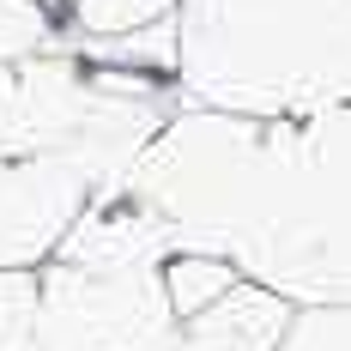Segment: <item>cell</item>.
Wrapping results in <instances>:
<instances>
[{
	"label": "cell",
	"instance_id": "cell-7",
	"mask_svg": "<svg viewBox=\"0 0 351 351\" xmlns=\"http://www.w3.org/2000/svg\"><path fill=\"white\" fill-rule=\"evenodd\" d=\"M176 6H182V0H67V6H61V43L145 31V25L176 19Z\"/></svg>",
	"mask_w": 351,
	"mask_h": 351
},
{
	"label": "cell",
	"instance_id": "cell-12",
	"mask_svg": "<svg viewBox=\"0 0 351 351\" xmlns=\"http://www.w3.org/2000/svg\"><path fill=\"white\" fill-rule=\"evenodd\" d=\"M43 6H55V12H61V6H67V0H43Z\"/></svg>",
	"mask_w": 351,
	"mask_h": 351
},
{
	"label": "cell",
	"instance_id": "cell-11",
	"mask_svg": "<svg viewBox=\"0 0 351 351\" xmlns=\"http://www.w3.org/2000/svg\"><path fill=\"white\" fill-rule=\"evenodd\" d=\"M279 351H351V303H309V309H297Z\"/></svg>",
	"mask_w": 351,
	"mask_h": 351
},
{
	"label": "cell",
	"instance_id": "cell-3",
	"mask_svg": "<svg viewBox=\"0 0 351 351\" xmlns=\"http://www.w3.org/2000/svg\"><path fill=\"white\" fill-rule=\"evenodd\" d=\"M176 97L230 115L351 104V0H182Z\"/></svg>",
	"mask_w": 351,
	"mask_h": 351
},
{
	"label": "cell",
	"instance_id": "cell-5",
	"mask_svg": "<svg viewBox=\"0 0 351 351\" xmlns=\"http://www.w3.org/2000/svg\"><path fill=\"white\" fill-rule=\"evenodd\" d=\"M291 315L297 309L279 291H267L254 279H237L218 303H206L200 315H188L176 327L170 351H279Z\"/></svg>",
	"mask_w": 351,
	"mask_h": 351
},
{
	"label": "cell",
	"instance_id": "cell-8",
	"mask_svg": "<svg viewBox=\"0 0 351 351\" xmlns=\"http://www.w3.org/2000/svg\"><path fill=\"white\" fill-rule=\"evenodd\" d=\"M237 279H243V273H237L230 261H218V254H170V261H164V291H170L176 321L200 315V309L218 303Z\"/></svg>",
	"mask_w": 351,
	"mask_h": 351
},
{
	"label": "cell",
	"instance_id": "cell-1",
	"mask_svg": "<svg viewBox=\"0 0 351 351\" xmlns=\"http://www.w3.org/2000/svg\"><path fill=\"white\" fill-rule=\"evenodd\" d=\"M128 194L176 254H218L291 309L351 303V104L309 115L176 104Z\"/></svg>",
	"mask_w": 351,
	"mask_h": 351
},
{
	"label": "cell",
	"instance_id": "cell-10",
	"mask_svg": "<svg viewBox=\"0 0 351 351\" xmlns=\"http://www.w3.org/2000/svg\"><path fill=\"white\" fill-rule=\"evenodd\" d=\"M0 351H36V273H0Z\"/></svg>",
	"mask_w": 351,
	"mask_h": 351
},
{
	"label": "cell",
	"instance_id": "cell-6",
	"mask_svg": "<svg viewBox=\"0 0 351 351\" xmlns=\"http://www.w3.org/2000/svg\"><path fill=\"white\" fill-rule=\"evenodd\" d=\"M61 49L97 61V67H128V73L176 79V19L145 25V31H128V36H79V43H61Z\"/></svg>",
	"mask_w": 351,
	"mask_h": 351
},
{
	"label": "cell",
	"instance_id": "cell-2",
	"mask_svg": "<svg viewBox=\"0 0 351 351\" xmlns=\"http://www.w3.org/2000/svg\"><path fill=\"white\" fill-rule=\"evenodd\" d=\"M176 104V79L73 49L0 61V273H36L91 200L121 194Z\"/></svg>",
	"mask_w": 351,
	"mask_h": 351
},
{
	"label": "cell",
	"instance_id": "cell-9",
	"mask_svg": "<svg viewBox=\"0 0 351 351\" xmlns=\"http://www.w3.org/2000/svg\"><path fill=\"white\" fill-rule=\"evenodd\" d=\"M61 49V12L43 0H0V61H31Z\"/></svg>",
	"mask_w": 351,
	"mask_h": 351
},
{
	"label": "cell",
	"instance_id": "cell-4",
	"mask_svg": "<svg viewBox=\"0 0 351 351\" xmlns=\"http://www.w3.org/2000/svg\"><path fill=\"white\" fill-rule=\"evenodd\" d=\"M170 230L128 188L91 200L36 267V351H170Z\"/></svg>",
	"mask_w": 351,
	"mask_h": 351
}]
</instances>
